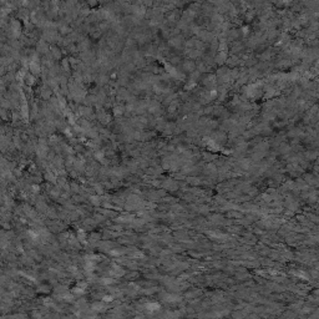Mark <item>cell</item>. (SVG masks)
I'll use <instances>...</instances> for the list:
<instances>
[{
  "mask_svg": "<svg viewBox=\"0 0 319 319\" xmlns=\"http://www.w3.org/2000/svg\"><path fill=\"white\" fill-rule=\"evenodd\" d=\"M224 56H226V55H224V54H221V59H223V58H224ZM217 59H218V60H217V61H218V63H219V64H222V63H223V61H222V60H219V58H217Z\"/></svg>",
  "mask_w": 319,
  "mask_h": 319,
  "instance_id": "obj_3",
  "label": "cell"
},
{
  "mask_svg": "<svg viewBox=\"0 0 319 319\" xmlns=\"http://www.w3.org/2000/svg\"><path fill=\"white\" fill-rule=\"evenodd\" d=\"M302 1H305V0H302Z\"/></svg>",
  "mask_w": 319,
  "mask_h": 319,
  "instance_id": "obj_4",
  "label": "cell"
},
{
  "mask_svg": "<svg viewBox=\"0 0 319 319\" xmlns=\"http://www.w3.org/2000/svg\"><path fill=\"white\" fill-rule=\"evenodd\" d=\"M153 1H155V0H143V4H145L146 6H152Z\"/></svg>",
  "mask_w": 319,
  "mask_h": 319,
  "instance_id": "obj_2",
  "label": "cell"
},
{
  "mask_svg": "<svg viewBox=\"0 0 319 319\" xmlns=\"http://www.w3.org/2000/svg\"><path fill=\"white\" fill-rule=\"evenodd\" d=\"M86 3H87V5L90 8H94V6H96L99 4V0H86Z\"/></svg>",
  "mask_w": 319,
  "mask_h": 319,
  "instance_id": "obj_1",
  "label": "cell"
}]
</instances>
